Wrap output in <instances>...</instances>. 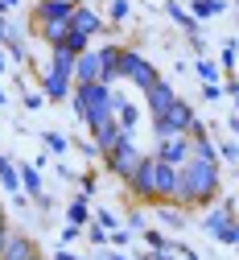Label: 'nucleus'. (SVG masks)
<instances>
[{
  "instance_id": "nucleus-1",
  "label": "nucleus",
  "mask_w": 239,
  "mask_h": 260,
  "mask_svg": "<svg viewBox=\"0 0 239 260\" xmlns=\"http://www.w3.org/2000/svg\"><path fill=\"white\" fill-rule=\"evenodd\" d=\"M223 194V170L219 161H198L190 157L178 170V190H174V207L194 211V207H215Z\"/></svg>"
},
{
  "instance_id": "nucleus-2",
  "label": "nucleus",
  "mask_w": 239,
  "mask_h": 260,
  "mask_svg": "<svg viewBox=\"0 0 239 260\" xmlns=\"http://www.w3.org/2000/svg\"><path fill=\"white\" fill-rule=\"evenodd\" d=\"M71 108H75V116H79L87 128L104 124L108 116H116V112H112V87H104V83H75Z\"/></svg>"
},
{
  "instance_id": "nucleus-3",
  "label": "nucleus",
  "mask_w": 239,
  "mask_h": 260,
  "mask_svg": "<svg viewBox=\"0 0 239 260\" xmlns=\"http://www.w3.org/2000/svg\"><path fill=\"white\" fill-rule=\"evenodd\" d=\"M194 124H198V112H194L186 100H174L161 120H153V133H157V141H161V137H190Z\"/></svg>"
},
{
  "instance_id": "nucleus-4",
  "label": "nucleus",
  "mask_w": 239,
  "mask_h": 260,
  "mask_svg": "<svg viewBox=\"0 0 239 260\" xmlns=\"http://www.w3.org/2000/svg\"><path fill=\"white\" fill-rule=\"evenodd\" d=\"M141 149H136V137L132 133H124L120 137V145L112 149V153H104V166H108V174H116L120 182H128L132 174H136V166H141Z\"/></svg>"
},
{
  "instance_id": "nucleus-5",
  "label": "nucleus",
  "mask_w": 239,
  "mask_h": 260,
  "mask_svg": "<svg viewBox=\"0 0 239 260\" xmlns=\"http://www.w3.org/2000/svg\"><path fill=\"white\" fill-rule=\"evenodd\" d=\"M120 75L136 87V91H149V87H157L161 83V71L153 67V62L141 54V50H128L124 46V62H120Z\"/></svg>"
},
{
  "instance_id": "nucleus-6",
  "label": "nucleus",
  "mask_w": 239,
  "mask_h": 260,
  "mask_svg": "<svg viewBox=\"0 0 239 260\" xmlns=\"http://www.w3.org/2000/svg\"><path fill=\"white\" fill-rule=\"evenodd\" d=\"M128 186V194H132V199H141V203H161L157 199V153H145L141 157V166H136V174L124 182Z\"/></svg>"
},
{
  "instance_id": "nucleus-7",
  "label": "nucleus",
  "mask_w": 239,
  "mask_h": 260,
  "mask_svg": "<svg viewBox=\"0 0 239 260\" xmlns=\"http://www.w3.org/2000/svg\"><path fill=\"white\" fill-rule=\"evenodd\" d=\"M202 227L219 240V244H239V219H235V203H215V211L202 219Z\"/></svg>"
},
{
  "instance_id": "nucleus-8",
  "label": "nucleus",
  "mask_w": 239,
  "mask_h": 260,
  "mask_svg": "<svg viewBox=\"0 0 239 260\" xmlns=\"http://www.w3.org/2000/svg\"><path fill=\"white\" fill-rule=\"evenodd\" d=\"M99 54V83L104 87H112V83H120L124 75H120V62H124V46H116V42H104L95 50Z\"/></svg>"
},
{
  "instance_id": "nucleus-9",
  "label": "nucleus",
  "mask_w": 239,
  "mask_h": 260,
  "mask_svg": "<svg viewBox=\"0 0 239 260\" xmlns=\"http://www.w3.org/2000/svg\"><path fill=\"white\" fill-rule=\"evenodd\" d=\"M0 260H42V248L25 232H9V244H5V252H0Z\"/></svg>"
},
{
  "instance_id": "nucleus-10",
  "label": "nucleus",
  "mask_w": 239,
  "mask_h": 260,
  "mask_svg": "<svg viewBox=\"0 0 239 260\" xmlns=\"http://www.w3.org/2000/svg\"><path fill=\"white\" fill-rule=\"evenodd\" d=\"M157 157L165 161V166L182 170L186 161H190V137H161L157 141Z\"/></svg>"
},
{
  "instance_id": "nucleus-11",
  "label": "nucleus",
  "mask_w": 239,
  "mask_h": 260,
  "mask_svg": "<svg viewBox=\"0 0 239 260\" xmlns=\"http://www.w3.org/2000/svg\"><path fill=\"white\" fill-rule=\"evenodd\" d=\"M71 34H83V38H99L104 34V17H99L91 5H79L71 13Z\"/></svg>"
},
{
  "instance_id": "nucleus-12",
  "label": "nucleus",
  "mask_w": 239,
  "mask_h": 260,
  "mask_svg": "<svg viewBox=\"0 0 239 260\" xmlns=\"http://www.w3.org/2000/svg\"><path fill=\"white\" fill-rule=\"evenodd\" d=\"M145 100H149V112H153V120H161V116L169 112V104L178 100V91H174V87H169V83L161 79L157 87H149V91H145Z\"/></svg>"
},
{
  "instance_id": "nucleus-13",
  "label": "nucleus",
  "mask_w": 239,
  "mask_h": 260,
  "mask_svg": "<svg viewBox=\"0 0 239 260\" xmlns=\"http://www.w3.org/2000/svg\"><path fill=\"white\" fill-rule=\"evenodd\" d=\"M71 91H75V79H66V75H54V71H42V95H46V100L62 104Z\"/></svg>"
},
{
  "instance_id": "nucleus-14",
  "label": "nucleus",
  "mask_w": 239,
  "mask_h": 260,
  "mask_svg": "<svg viewBox=\"0 0 239 260\" xmlns=\"http://www.w3.org/2000/svg\"><path fill=\"white\" fill-rule=\"evenodd\" d=\"M112 112H116V124L124 128V133H132V137H136V124H141V112H136V108L124 100V95H116V91H112Z\"/></svg>"
},
{
  "instance_id": "nucleus-15",
  "label": "nucleus",
  "mask_w": 239,
  "mask_h": 260,
  "mask_svg": "<svg viewBox=\"0 0 239 260\" xmlns=\"http://www.w3.org/2000/svg\"><path fill=\"white\" fill-rule=\"evenodd\" d=\"M75 83H99V54L95 50L75 58Z\"/></svg>"
},
{
  "instance_id": "nucleus-16",
  "label": "nucleus",
  "mask_w": 239,
  "mask_h": 260,
  "mask_svg": "<svg viewBox=\"0 0 239 260\" xmlns=\"http://www.w3.org/2000/svg\"><path fill=\"white\" fill-rule=\"evenodd\" d=\"M66 34H71V21H42V25H38V38H42L50 50H58V46L66 42Z\"/></svg>"
},
{
  "instance_id": "nucleus-17",
  "label": "nucleus",
  "mask_w": 239,
  "mask_h": 260,
  "mask_svg": "<svg viewBox=\"0 0 239 260\" xmlns=\"http://www.w3.org/2000/svg\"><path fill=\"white\" fill-rule=\"evenodd\" d=\"M17 174H21V194H29L33 203H38V199H46V190H42V174H38V166H17Z\"/></svg>"
},
{
  "instance_id": "nucleus-18",
  "label": "nucleus",
  "mask_w": 239,
  "mask_h": 260,
  "mask_svg": "<svg viewBox=\"0 0 239 260\" xmlns=\"http://www.w3.org/2000/svg\"><path fill=\"white\" fill-rule=\"evenodd\" d=\"M46 71H54V75H66V79H75V54L66 50V46L50 50V67H46Z\"/></svg>"
},
{
  "instance_id": "nucleus-19",
  "label": "nucleus",
  "mask_w": 239,
  "mask_h": 260,
  "mask_svg": "<svg viewBox=\"0 0 239 260\" xmlns=\"http://www.w3.org/2000/svg\"><path fill=\"white\" fill-rule=\"evenodd\" d=\"M0 186L13 190V194H21V174H17V166H13L9 153H0Z\"/></svg>"
},
{
  "instance_id": "nucleus-20",
  "label": "nucleus",
  "mask_w": 239,
  "mask_h": 260,
  "mask_svg": "<svg viewBox=\"0 0 239 260\" xmlns=\"http://www.w3.org/2000/svg\"><path fill=\"white\" fill-rule=\"evenodd\" d=\"M157 219H161L165 227H174V232H178V227H186L190 211H182V207H174V203H161V207H157Z\"/></svg>"
},
{
  "instance_id": "nucleus-21",
  "label": "nucleus",
  "mask_w": 239,
  "mask_h": 260,
  "mask_svg": "<svg viewBox=\"0 0 239 260\" xmlns=\"http://www.w3.org/2000/svg\"><path fill=\"white\" fill-rule=\"evenodd\" d=\"M66 223H75V227H87V223H91V207H87V199H83V194L66 203Z\"/></svg>"
},
{
  "instance_id": "nucleus-22",
  "label": "nucleus",
  "mask_w": 239,
  "mask_h": 260,
  "mask_svg": "<svg viewBox=\"0 0 239 260\" xmlns=\"http://www.w3.org/2000/svg\"><path fill=\"white\" fill-rule=\"evenodd\" d=\"M145 244H149V252H174V240L157 232V227H145Z\"/></svg>"
},
{
  "instance_id": "nucleus-23",
  "label": "nucleus",
  "mask_w": 239,
  "mask_h": 260,
  "mask_svg": "<svg viewBox=\"0 0 239 260\" xmlns=\"http://www.w3.org/2000/svg\"><path fill=\"white\" fill-rule=\"evenodd\" d=\"M194 75H198L202 83H219V75H223V71L215 67L211 58H198V62H194Z\"/></svg>"
},
{
  "instance_id": "nucleus-24",
  "label": "nucleus",
  "mask_w": 239,
  "mask_h": 260,
  "mask_svg": "<svg viewBox=\"0 0 239 260\" xmlns=\"http://www.w3.org/2000/svg\"><path fill=\"white\" fill-rule=\"evenodd\" d=\"M83 232H87V240H91V244H95L99 252H104V248L112 244V232H104V227H99V223H87V227H83Z\"/></svg>"
},
{
  "instance_id": "nucleus-25",
  "label": "nucleus",
  "mask_w": 239,
  "mask_h": 260,
  "mask_svg": "<svg viewBox=\"0 0 239 260\" xmlns=\"http://www.w3.org/2000/svg\"><path fill=\"white\" fill-rule=\"evenodd\" d=\"M5 54H9V58H17V62H29V50H25V42H21L17 29H13V38L5 42Z\"/></svg>"
},
{
  "instance_id": "nucleus-26",
  "label": "nucleus",
  "mask_w": 239,
  "mask_h": 260,
  "mask_svg": "<svg viewBox=\"0 0 239 260\" xmlns=\"http://www.w3.org/2000/svg\"><path fill=\"white\" fill-rule=\"evenodd\" d=\"M235 58H239V46L235 42H223V54H219V71H235Z\"/></svg>"
},
{
  "instance_id": "nucleus-27",
  "label": "nucleus",
  "mask_w": 239,
  "mask_h": 260,
  "mask_svg": "<svg viewBox=\"0 0 239 260\" xmlns=\"http://www.w3.org/2000/svg\"><path fill=\"white\" fill-rule=\"evenodd\" d=\"M46 149L58 153V157H66V153H71V137H62V133H46Z\"/></svg>"
},
{
  "instance_id": "nucleus-28",
  "label": "nucleus",
  "mask_w": 239,
  "mask_h": 260,
  "mask_svg": "<svg viewBox=\"0 0 239 260\" xmlns=\"http://www.w3.org/2000/svg\"><path fill=\"white\" fill-rule=\"evenodd\" d=\"M62 46L79 58V54H87V50H91V38H83V34H66V42H62Z\"/></svg>"
},
{
  "instance_id": "nucleus-29",
  "label": "nucleus",
  "mask_w": 239,
  "mask_h": 260,
  "mask_svg": "<svg viewBox=\"0 0 239 260\" xmlns=\"http://www.w3.org/2000/svg\"><path fill=\"white\" fill-rule=\"evenodd\" d=\"M91 223H99V227H104V232H116V227H120V219H116L112 211H104V207L95 211V219H91Z\"/></svg>"
},
{
  "instance_id": "nucleus-30",
  "label": "nucleus",
  "mask_w": 239,
  "mask_h": 260,
  "mask_svg": "<svg viewBox=\"0 0 239 260\" xmlns=\"http://www.w3.org/2000/svg\"><path fill=\"white\" fill-rule=\"evenodd\" d=\"M215 149H219V161H231V166L239 161V145H235V141H223V145H215Z\"/></svg>"
},
{
  "instance_id": "nucleus-31",
  "label": "nucleus",
  "mask_w": 239,
  "mask_h": 260,
  "mask_svg": "<svg viewBox=\"0 0 239 260\" xmlns=\"http://www.w3.org/2000/svg\"><path fill=\"white\" fill-rule=\"evenodd\" d=\"M108 17H112V21H128V0H112V5H108Z\"/></svg>"
},
{
  "instance_id": "nucleus-32",
  "label": "nucleus",
  "mask_w": 239,
  "mask_h": 260,
  "mask_svg": "<svg viewBox=\"0 0 239 260\" xmlns=\"http://www.w3.org/2000/svg\"><path fill=\"white\" fill-rule=\"evenodd\" d=\"M202 100H207V104L223 100V87H219V83H202Z\"/></svg>"
},
{
  "instance_id": "nucleus-33",
  "label": "nucleus",
  "mask_w": 239,
  "mask_h": 260,
  "mask_svg": "<svg viewBox=\"0 0 239 260\" xmlns=\"http://www.w3.org/2000/svg\"><path fill=\"white\" fill-rule=\"evenodd\" d=\"M42 104H46V95H42V91H25V108H29V112H38Z\"/></svg>"
},
{
  "instance_id": "nucleus-34",
  "label": "nucleus",
  "mask_w": 239,
  "mask_h": 260,
  "mask_svg": "<svg viewBox=\"0 0 239 260\" xmlns=\"http://www.w3.org/2000/svg\"><path fill=\"white\" fill-rule=\"evenodd\" d=\"M79 186H83V199H91L95 186H99V178H95V174H83V178H79Z\"/></svg>"
},
{
  "instance_id": "nucleus-35",
  "label": "nucleus",
  "mask_w": 239,
  "mask_h": 260,
  "mask_svg": "<svg viewBox=\"0 0 239 260\" xmlns=\"http://www.w3.org/2000/svg\"><path fill=\"white\" fill-rule=\"evenodd\" d=\"M124 227H128V232H145V215H141V211H132V215L124 219Z\"/></svg>"
},
{
  "instance_id": "nucleus-36",
  "label": "nucleus",
  "mask_w": 239,
  "mask_h": 260,
  "mask_svg": "<svg viewBox=\"0 0 239 260\" xmlns=\"http://www.w3.org/2000/svg\"><path fill=\"white\" fill-rule=\"evenodd\" d=\"M132 240V232H128V227H116V232H112V248H124Z\"/></svg>"
},
{
  "instance_id": "nucleus-37",
  "label": "nucleus",
  "mask_w": 239,
  "mask_h": 260,
  "mask_svg": "<svg viewBox=\"0 0 239 260\" xmlns=\"http://www.w3.org/2000/svg\"><path fill=\"white\" fill-rule=\"evenodd\" d=\"M79 236H83V227H75V223H66V227H62V244H75Z\"/></svg>"
},
{
  "instance_id": "nucleus-38",
  "label": "nucleus",
  "mask_w": 239,
  "mask_h": 260,
  "mask_svg": "<svg viewBox=\"0 0 239 260\" xmlns=\"http://www.w3.org/2000/svg\"><path fill=\"white\" fill-rule=\"evenodd\" d=\"M9 232H13V227H9V215L0 211V252H5V244H9Z\"/></svg>"
},
{
  "instance_id": "nucleus-39",
  "label": "nucleus",
  "mask_w": 239,
  "mask_h": 260,
  "mask_svg": "<svg viewBox=\"0 0 239 260\" xmlns=\"http://www.w3.org/2000/svg\"><path fill=\"white\" fill-rule=\"evenodd\" d=\"M13 38V25H9V13H0V46Z\"/></svg>"
},
{
  "instance_id": "nucleus-40",
  "label": "nucleus",
  "mask_w": 239,
  "mask_h": 260,
  "mask_svg": "<svg viewBox=\"0 0 239 260\" xmlns=\"http://www.w3.org/2000/svg\"><path fill=\"white\" fill-rule=\"evenodd\" d=\"M50 260H79V256H75V252H71V248H66V244H62V248H58V252H54V256H50Z\"/></svg>"
},
{
  "instance_id": "nucleus-41",
  "label": "nucleus",
  "mask_w": 239,
  "mask_h": 260,
  "mask_svg": "<svg viewBox=\"0 0 239 260\" xmlns=\"http://www.w3.org/2000/svg\"><path fill=\"white\" fill-rule=\"evenodd\" d=\"M99 256H104V260H128L120 248H104V252H99Z\"/></svg>"
},
{
  "instance_id": "nucleus-42",
  "label": "nucleus",
  "mask_w": 239,
  "mask_h": 260,
  "mask_svg": "<svg viewBox=\"0 0 239 260\" xmlns=\"http://www.w3.org/2000/svg\"><path fill=\"white\" fill-rule=\"evenodd\" d=\"M174 252H178L182 260H198V252H190V248H182V244H174Z\"/></svg>"
},
{
  "instance_id": "nucleus-43",
  "label": "nucleus",
  "mask_w": 239,
  "mask_h": 260,
  "mask_svg": "<svg viewBox=\"0 0 239 260\" xmlns=\"http://www.w3.org/2000/svg\"><path fill=\"white\" fill-rule=\"evenodd\" d=\"M149 260H174V252H149Z\"/></svg>"
},
{
  "instance_id": "nucleus-44",
  "label": "nucleus",
  "mask_w": 239,
  "mask_h": 260,
  "mask_svg": "<svg viewBox=\"0 0 239 260\" xmlns=\"http://www.w3.org/2000/svg\"><path fill=\"white\" fill-rule=\"evenodd\" d=\"M9 71V54H5V46H0V75Z\"/></svg>"
},
{
  "instance_id": "nucleus-45",
  "label": "nucleus",
  "mask_w": 239,
  "mask_h": 260,
  "mask_svg": "<svg viewBox=\"0 0 239 260\" xmlns=\"http://www.w3.org/2000/svg\"><path fill=\"white\" fill-rule=\"evenodd\" d=\"M227 128H231V133H239V116H231V120H227Z\"/></svg>"
},
{
  "instance_id": "nucleus-46",
  "label": "nucleus",
  "mask_w": 239,
  "mask_h": 260,
  "mask_svg": "<svg viewBox=\"0 0 239 260\" xmlns=\"http://www.w3.org/2000/svg\"><path fill=\"white\" fill-rule=\"evenodd\" d=\"M5 104H9V95H5V91H0V108H5Z\"/></svg>"
},
{
  "instance_id": "nucleus-47",
  "label": "nucleus",
  "mask_w": 239,
  "mask_h": 260,
  "mask_svg": "<svg viewBox=\"0 0 239 260\" xmlns=\"http://www.w3.org/2000/svg\"><path fill=\"white\" fill-rule=\"evenodd\" d=\"M231 100H235V108H239V91H235V95H231Z\"/></svg>"
},
{
  "instance_id": "nucleus-48",
  "label": "nucleus",
  "mask_w": 239,
  "mask_h": 260,
  "mask_svg": "<svg viewBox=\"0 0 239 260\" xmlns=\"http://www.w3.org/2000/svg\"><path fill=\"white\" fill-rule=\"evenodd\" d=\"M83 260H104V256H83Z\"/></svg>"
},
{
  "instance_id": "nucleus-49",
  "label": "nucleus",
  "mask_w": 239,
  "mask_h": 260,
  "mask_svg": "<svg viewBox=\"0 0 239 260\" xmlns=\"http://www.w3.org/2000/svg\"><path fill=\"white\" fill-rule=\"evenodd\" d=\"M136 260H149V252H145V256H136Z\"/></svg>"
},
{
  "instance_id": "nucleus-50",
  "label": "nucleus",
  "mask_w": 239,
  "mask_h": 260,
  "mask_svg": "<svg viewBox=\"0 0 239 260\" xmlns=\"http://www.w3.org/2000/svg\"><path fill=\"white\" fill-rule=\"evenodd\" d=\"M235 17H239V0H235Z\"/></svg>"
},
{
  "instance_id": "nucleus-51",
  "label": "nucleus",
  "mask_w": 239,
  "mask_h": 260,
  "mask_svg": "<svg viewBox=\"0 0 239 260\" xmlns=\"http://www.w3.org/2000/svg\"><path fill=\"white\" fill-rule=\"evenodd\" d=\"M0 211H5V207H0Z\"/></svg>"
},
{
  "instance_id": "nucleus-52",
  "label": "nucleus",
  "mask_w": 239,
  "mask_h": 260,
  "mask_svg": "<svg viewBox=\"0 0 239 260\" xmlns=\"http://www.w3.org/2000/svg\"><path fill=\"white\" fill-rule=\"evenodd\" d=\"M42 260H46V256H42Z\"/></svg>"
}]
</instances>
